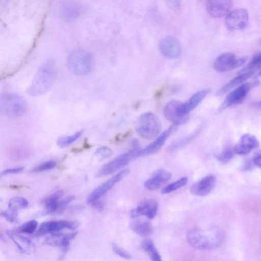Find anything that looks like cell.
Returning a JSON list of instances; mask_svg holds the SVG:
<instances>
[{
    "label": "cell",
    "mask_w": 261,
    "mask_h": 261,
    "mask_svg": "<svg viewBox=\"0 0 261 261\" xmlns=\"http://www.w3.org/2000/svg\"><path fill=\"white\" fill-rule=\"evenodd\" d=\"M224 233L220 228L193 229L188 232L187 240L193 247L202 250L212 249L223 242Z\"/></svg>",
    "instance_id": "cell-1"
},
{
    "label": "cell",
    "mask_w": 261,
    "mask_h": 261,
    "mask_svg": "<svg viewBox=\"0 0 261 261\" xmlns=\"http://www.w3.org/2000/svg\"><path fill=\"white\" fill-rule=\"evenodd\" d=\"M56 76L55 63L48 61L40 66L32 83L27 89V93L32 96L45 94L51 88Z\"/></svg>",
    "instance_id": "cell-2"
},
{
    "label": "cell",
    "mask_w": 261,
    "mask_h": 261,
    "mask_svg": "<svg viewBox=\"0 0 261 261\" xmlns=\"http://www.w3.org/2000/svg\"><path fill=\"white\" fill-rule=\"evenodd\" d=\"M66 65L68 70L73 74L84 76L92 71L94 60L92 55L83 49L73 51L67 59Z\"/></svg>",
    "instance_id": "cell-3"
},
{
    "label": "cell",
    "mask_w": 261,
    "mask_h": 261,
    "mask_svg": "<svg viewBox=\"0 0 261 261\" xmlns=\"http://www.w3.org/2000/svg\"><path fill=\"white\" fill-rule=\"evenodd\" d=\"M28 106L21 95L13 93L0 95V113L9 117H19L24 114Z\"/></svg>",
    "instance_id": "cell-4"
},
{
    "label": "cell",
    "mask_w": 261,
    "mask_h": 261,
    "mask_svg": "<svg viewBox=\"0 0 261 261\" xmlns=\"http://www.w3.org/2000/svg\"><path fill=\"white\" fill-rule=\"evenodd\" d=\"M140 150V144L137 139L132 141V148L127 152L122 154L111 161L102 166L97 173V177H103L110 175L116 171L123 168L130 161L138 158Z\"/></svg>",
    "instance_id": "cell-5"
},
{
    "label": "cell",
    "mask_w": 261,
    "mask_h": 261,
    "mask_svg": "<svg viewBox=\"0 0 261 261\" xmlns=\"http://www.w3.org/2000/svg\"><path fill=\"white\" fill-rule=\"evenodd\" d=\"M162 124L158 116L151 112L142 114L138 118L136 130L142 138L150 140L160 133Z\"/></svg>",
    "instance_id": "cell-6"
},
{
    "label": "cell",
    "mask_w": 261,
    "mask_h": 261,
    "mask_svg": "<svg viewBox=\"0 0 261 261\" xmlns=\"http://www.w3.org/2000/svg\"><path fill=\"white\" fill-rule=\"evenodd\" d=\"M257 85V82L254 83H244L239 86L231 91L226 96L217 110L221 113L229 107L241 103L245 98L250 90L253 86Z\"/></svg>",
    "instance_id": "cell-7"
},
{
    "label": "cell",
    "mask_w": 261,
    "mask_h": 261,
    "mask_svg": "<svg viewBox=\"0 0 261 261\" xmlns=\"http://www.w3.org/2000/svg\"><path fill=\"white\" fill-rule=\"evenodd\" d=\"M129 170L125 169L119 172L109 180L99 186L90 194L87 198V202L89 204L99 200V199L104 194L108 192L113 186L121 181L128 173Z\"/></svg>",
    "instance_id": "cell-8"
},
{
    "label": "cell",
    "mask_w": 261,
    "mask_h": 261,
    "mask_svg": "<svg viewBox=\"0 0 261 261\" xmlns=\"http://www.w3.org/2000/svg\"><path fill=\"white\" fill-rule=\"evenodd\" d=\"M248 22V13L244 9H238L229 12L225 23L227 28L231 31L244 29Z\"/></svg>",
    "instance_id": "cell-9"
},
{
    "label": "cell",
    "mask_w": 261,
    "mask_h": 261,
    "mask_svg": "<svg viewBox=\"0 0 261 261\" xmlns=\"http://www.w3.org/2000/svg\"><path fill=\"white\" fill-rule=\"evenodd\" d=\"M159 48L163 56L171 59L179 57L182 51L180 42L172 36L162 39L159 43Z\"/></svg>",
    "instance_id": "cell-10"
},
{
    "label": "cell",
    "mask_w": 261,
    "mask_h": 261,
    "mask_svg": "<svg viewBox=\"0 0 261 261\" xmlns=\"http://www.w3.org/2000/svg\"><path fill=\"white\" fill-rule=\"evenodd\" d=\"M177 127L173 124L164 130L154 141L143 149L140 150L138 154V158L147 156L157 152L164 145L169 136L176 131Z\"/></svg>",
    "instance_id": "cell-11"
},
{
    "label": "cell",
    "mask_w": 261,
    "mask_h": 261,
    "mask_svg": "<svg viewBox=\"0 0 261 261\" xmlns=\"http://www.w3.org/2000/svg\"><path fill=\"white\" fill-rule=\"evenodd\" d=\"M210 89L206 88L200 90L192 95L184 103L178 106L177 112L180 116L188 115V114L197 107L210 92Z\"/></svg>",
    "instance_id": "cell-12"
},
{
    "label": "cell",
    "mask_w": 261,
    "mask_h": 261,
    "mask_svg": "<svg viewBox=\"0 0 261 261\" xmlns=\"http://www.w3.org/2000/svg\"><path fill=\"white\" fill-rule=\"evenodd\" d=\"M216 182L215 175H207L193 184L190 191L192 194L197 196H205L211 192Z\"/></svg>",
    "instance_id": "cell-13"
},
{
    "label": "cell",
    "mask_w": 261,
    "mask_h": 261,
    "mask_svg": "<svg viewBox=\"0 0 261 261\" xmlns=\"http://www.w3.org/2000/svg\"><path fill=\"white\" fill-rule=\"evenodd\" d=\"M158 203L154 199H147L142 202L137 208L130 212L132 218L144 216L148 219H153L157 212Z\"/></svg>",
    "instance_id": "cell-14"
},
{
    "label": "cell",
    "mask_w": 261,
    "mask_h": 261,
    "mask_svg": "<svg viewBox=\"0 0 261 261\" xmlns=\"http://www.w3.org/2000/svg\"><path fill=\"white\" fill-rule=\"evenodd\" d=\"M180 103L176 100H171L165 105L163 110L165 117L177 126L185 124L189 120L188 115L180 116L178 114L177 110Z\"/></svg>",
    "instance_id": "cell-15"
},
{
    "label": "cell",
    "mask_w": 261,
    "mask_h": 261,
    "mask_svg": "<svg viewBox=\"0 0 261 261\" xmlns=\"http://www.w3.org/2000/svg\"><path fill=\"white\" fill-rule=\"evenodd\" d=\"M171 176V173L166 170H157L145 181L144 187L150 191L157 190L167 182Z\"/></svg>",
    "instance_id": "cell-16"
},
{
    "label": "cell",
    "mask_w": 261,
    "mask_h": 261,
    "mask_svg": "<svg viewBox=\"0 0 261 261\" xmlns=\"http://www.w3.org/2000/svg\"><path fill=\"white\" fill-rule=\"evenodd\" d=\"M233 5V2L225 1H208L205 7L207 12L212 16L220 17L227 14Z\"/></svg>",
    "instance_id": "cell-17"
},
{
    "label": "cell",
    "mask_w": 261,
    "mask_h": 261,
    "mask_svg": "<svg viewBox=\"0 0 261 261\" xmlns=\"http://www.w3.org/2000/svg\"><path fill=\"white\" fill-rule=\"evenodd\" d=\"M7 233L22 253L29 255L35 252V244L29 238L10 230Z\"/></svg>",
    "instance_id": "cell-18"
},
{
    "label": "cell",
    "mask_w": 261,
    "mask_h": 261,
    "mask_svg": "<svg viewBox=\"0 0 261 261\" xmlns=\"http://www.w3.org/2000/svg\"><path fill=\"white\" fill-rule=\"evenodd\" d=\"M259 144L257 139L254 136L246 134L241 136L239 142L233 147V151L237 154L245 155L257 148Z\"/></svg>",
    "instance_id": "cell-19"
},
{
    "label": "cell",
    "mask_w": 261,
    "mask_h": 261,
    "mask_svg": "<svg viewBox=\"0 0 261 261\" xmlns=\"http://www.w3.org/2000/svg\"><path fill=\"white\" fill-rule=\"evenodd\" d=\"M237 60L233 53H223L216 58L213 64L214 68L215 70L219 72H223L234 69L237 68Z\"/></svg>",
    "instance_id": "cell-20"
},
{
    "label": "cell",
    "mask_w": 261,
    "mask_h": 261,
    "mask_svg": "<svg viewBox=\"0 0 261 261\" xmlns=\"http://www.w3.org/2000/svg\"><path fill=\"white\" fill-rule=\"evenodd\" d=\"M83 12V7L80 3L74 1L65 2L61 8V15L66 21H72Z\"/></svg>",
    "instance_id": "cell-21"
},
{
    "label": "cell",
    "mask_w": 261,
    "mask_h": 261,
    "mask_svg": "<svg viewBox=\"0 0 261 261\" xmlns=\"http://www.w3.org/2000/svg\"><path fill=\"white\" fill-rule=\"evenodd\" d=\"M69 226V221L66 220L46 221L40 225L37 234L44 235L48 233L59 232L63 229H68Z\"/></svg>",
    "instance_id": "cell-22"
},
{
    "label": "cell",
    "mask_w": 261,
    "mask_h": 261,
    "mask_svg": "<svg viewBox=\"0 0 261 261\" xmlns=\"http://www.w3.org/2000/svg\"><path fill=\"white\" fill-rule=\"evenodd\" d=\"M253 74L254 72L253 71H248L240 73L239 75L229 81L219 89L216 94L217 96H221L232 89L239 86V85L251 77Z\"/></svg>",
    "instance_id": "cell-23"
},
{
    "label": "cell",
    "mask_w": 261,
    "mask_h": 261,
    "mask_svg": "<svg viewBox=\"0 0 261 261\" xmlns=\"http://www.w3.org/2000/svg\"><path fill=\"white\" fill-rule=\"evenodd\" d=\"M131 228L140 236L147 237L152 231L150 223L146 220H137L130 225Z\"/></svg>",
    "instance_id": "cell-24"
},
{
    "label": "cell",
    "mask_w": 261,
    "mask_h": 261,
    "mask_svg": "<svg viewBox=\"0 0 261 261\" xmlns=\"http://www.w3.org/2000/svg\"><path fill=\"white\" fill-rule=\"evenodd\" d=\"M141 245L143 250L148 254L152 261H162L161 256L150 240H144Z\"/></svg>",
    "instance_id": "cell-25"
},
{
    "label": "cell",
    "mask_w": 261,
    "mask_h": 261,
    "mask_svg": "<svg viewBox=\"0 0 261 261\" xmlns=\"http://www.w3.org/2000/svg\"><path fill=\"white\" fill-rule=\"evenodd\" d=\"M28 205V200L25 198L20 196L12 198L8 202L9 211L16 213L19 210L27 207Z\"/></svg>",
    "instance_id": "cell-26"
},
{
    "label": "cell",
    "mask_w": 261,
    "mask_h": 261,
    "mask_svg": "<svg viewBox=\"0 0 261 261\" xmlns=\"http://www.w3.org/2000/svg\"><path fill=\"white\" fill-rule=\"evenodd\" d=\"M82 131L79 130L72 135L61 137L57 140V144L61 148L69 146L82 136Z\"/></svg>",
    "instance_id": "cell-27"
},
{
    "label": "cell",
    "mask_w": 261,
    "mask_h": 261,
    "mask_svg": "<svg viewBox=\"0 0 261 261\" xmlns=\"http://www.w3.org/2000/svg\"><path fill=\"white\" fill-rule=\"evenodd\" d=\"M234 154L233 148L228 146L225 147L221 152L216 154L214 156L220 163L226 164L232 159Z\"/></svg>",
    "instance_id": "cell-28"
},
{
    "label": "cell",
    "mask_w": 261,
    "mask_h": 261,
    "mask_svg": "<svg viewBox=\"0 0 261 261\" xmlns=\"http://www.w3.org/2000/svg\"><path fill=\"white\" fill-rule=\"evenodd\" d=\"M188 181L187 177H182L177 180L172 182L165 187L162 190L163 194H169L185 186Z\"/></svg>",
    "instance_id": "cell-29"
},
{
    "label": "cell",
    "mask_w": 261,
    "mask_h": 261,
    "mask_svg": "<svg viewBox=\"0 0 261 261\" xmlns=\"http://www.w3.org/2000/svg\"><path fill=\"white\" fill-rule=\"evenodd\" d=\"M261 62L260 53L257 52L255 53L248 64L242 70L240 71V73H244L248 71H253L254 70L259 69Z\"/></svg>",
    "instance_id": "cell-30"
},
{
    "label": "cell",
    "mask_w": 261,
    "mask_h": 261,
    "mask_svg": "<svg viewBox=\"0 0 261 261\" xmlns=\"http://www.w3.org/2000/svg\"><path fill=\"white\" fill-rule=\"evenodd\" d=\"M38 222L35 220H31L18 228V231L22 233L31 234L36 229Z\"/></svg>",
    "instance_id": "cell-31"
},
{
    "label": "cell",
    "mask_w": 261,
    "mask_h": 261,
    "mask_svg": "<svg viewBox=\"0 0 261 261\" xmlns=\"http://www.w3.org/2000/svg\"><path fill=\"white\" fill-rule=\"evenodd\" d=\"M63 234L61 232L51 233L45 239L44 243L47 245L60 247Z\"/></svg>",
    "instance_id": "cell-32"
},
{
    "label": "cell",
    "mask_w": 261,
    "mask_h": 261,
    "mask_svg": "<svg viewBox=\"0 0 261 261\" xmlns=\"http://www.w3.org/2000/svg\"><path fill=\"white\" fill-rule=\"evenodd\" d=\"M63 195V191L62 190L57 191L51 195L44 198L41 200V203L45 206L48 204L58 201Z\"/></svg>",
    "instance_id": "cell-33"
},
{
    "label": "cell",
    "mask_w": 261,
    "mask_h": 261,
    "mask_svg": "<svg viewBox=\"0 0 261 261\" xmlns=\"http://www.w3.org/2000/svg\"><path fill=\"white\" fill-rule=\"evenodd\" d=\"M112 154V150L106 146L100 147L97 148L95 152V156L101 161L108 158Z\"/></svg>",
    "instance_id": "cell-34"
},
{
    "label": "cell",
    "mask_w": 261,
    "mask_h": 261,
    "mask_svg": "<svg viewBox=\"0 0 261 261\" xmlns=\"http://www.w3.org/2000/svg\"><path fill=\"white\" fill-rule=\"evenodd\" d=\"M56 166L55 161L50 160L42 163L32 169L34 172H39L54 168Z\"/></svg>",
    "instance_id": "cell-35"
},
{
    "label": "cell",
    "mask_w": 261,
    "mask_h": 261,
    "mask_svg": "<svg viewBox=\"0 0 261 261\" xmlns=\"http://www.w3.org/2000/svg\"><path fill=\"white\" fill-rule=\"evenodd\" d=\"M74 199V196L73 195H70L62 199H60L58 201L57 213L63 212L66 206Z\"/></svg>",
    "instance_id": "cell-36"
},
{
    "label": "cell",
    "mask_w": 261,
    "mask_h": 261,
    "mask_svg": "<svg viewBox=\"0 0 261 261\" xmlns=\"http://www.w3.org/2000/svg\"><path fill=\"white\" fill-rule=\"evenodd\" d=\"M112 247L114 252L119 256L127 259L132 258L131 255L127 252L120 247L116 244L113 243Z\"/></svg>",
    "instance_id": "cell-37"
},
{
    "label": "cell",
    "mask_w": 261,
    "mask_h": 261,
    "mask_svg": "<svg viewBox=\"0 0 261 261\" xmlns=\"http://www.w3.org/2000/svg\"><path fill=\"white\" fill-rule=\"evenodd\" d=\"M0 215L7 221L11 222H16L17 221V213L9 211H2Z\"/></svg>",
    "instance_id": "cell-38"
},
{
    "label": "cell",
    "mask_w": 261,
    "mask_h": 261,
    "mask_svg": "<svg viewBox=\"0 0 261 261\" xmlns=\"http://www.w3.org/2000/svg\"><path fill=\"white\" fill-rule=\"evenodd\" d=\"M260 152L259 151L255 152V153L254 154L252 159H251V161L252 162V163L253 165L256 167H258L259 168H260L261 166V163H260Z\"/></svg>",
    "instance_id": "cell-39"
},
{
    "label": "cell",
    "mask_w": 261,
    "mask_h": 261,
    "mask_svg": "<svg viewBox=\"0 0 261 261\" xmlns=\"http://www.w3.org/2000/svg\"><path fill=\"white\" fill-rule=\"evenodd\" d=\"M24 169L23 167H19L17 168H9L1 172L2 175H6V174H15L19 173L22 171Z\"/></svg>",
    "instance_id": "cell-40"
},
{
    "label": "cell",
    "mask_w": 261,
    "mask_h": 261,
    "mask_svg": "<svg viewBox=\"0 0 261 261\" xmlns=\"http://www.w3.org/2000/svg\"><path fill=\"white\" fill-rule=\"evenodd\" d=\"M130 133L131 132L130 131H128L125 133L117 135L114 138V142L118 143L125 140V139L130 135Z\"/></svg>",
    "instance_id": "cell-41"
},
{
    "label": "cell",
    "mask_w": 261,
    "mask_h": 261,
    "mask_svg": "<svg viewBox=\"0 0 261 261\" xmlns=\"http://www.w3.org/2000/svg\"><path fill=\"white\" fill-rule=\"evenodd\" d=\"M254 166L253 165L251 160L247 161L244 165L242 167V170L243 171H247L251 170Z\"/></svg>",
    "instance_id": "cell-42"
},
{
    "label": "cell",
    "mask_w": 261,
    "mask_h": 261,
    "mask_svg": "<svg viewBox=\"0 0 261 261\" xmlns=\"http://www.w3.org/2000/svg\"><path fill=\"white\" fill-rule=\"evenodd\" d=\"M169 6L173 9L177 10L180 8V1H170L167 2Z\"/></svg>",
    "instance_id": "cell-43"
},
{
    "label": "cell",
    "mask_w": 261,
    "mask_h": 261,
    "mask_svg": "<svg viewBox=\"0 0 261 261\" xmlns=\"http://www.w3.org/2000/svg\"><path fill=\"white\" fill-rule=\"evenodd\" d=\"M94 208L98 211H101L103 208V205L99 200L96 201L91 204Z\"/></svg>",
    "instance_id": "cell-44"
},
{
    "label": "cell",
    "mask_w": 261,
    "mask_h": 261,
    "mask_svg": "<svg viewBox=\"0 0 261 261\" xmlns=\"http://www.w3.org/2000/svg\"><path fill=\"white\" fill-rule=\"evenodd\" d=\"M80 225V222L77 220L69 221V229L72 230L75 229Z\"/></svg>",
    "instance_id": "cell-45"
},
{
    "label": "cell",
    "mask_w": 261,
    "mask_h": 261,
    "mask_svg": "<svg viewBox=\"0 0 261 261\" xmlns=\"http://www.w3.org/2000/svg\"><path fill=\"white\" fill-rule=\"evenodd\" d=\"M91 147V145L88 142L87 139L86 138L84 140V143H83V146L82 149L83 150V149H89Z\"/></svg>",
    "instance_id": "cell-46"
},
{
    "label": "cell",
    "mask_w": 261,
    "mask_h": 261,
    "mask_svg": "<svg viewBox=\"0 0 261 261\" xmlns=\"http://www.w3.org/2000/svg\"><path fill=\"white\" fill-rule=\"evenodd\" d=\"M1 172H0V177L2 175Z\"/></svg>",
    "instance_id": "cell-47"
}]
</instances>
